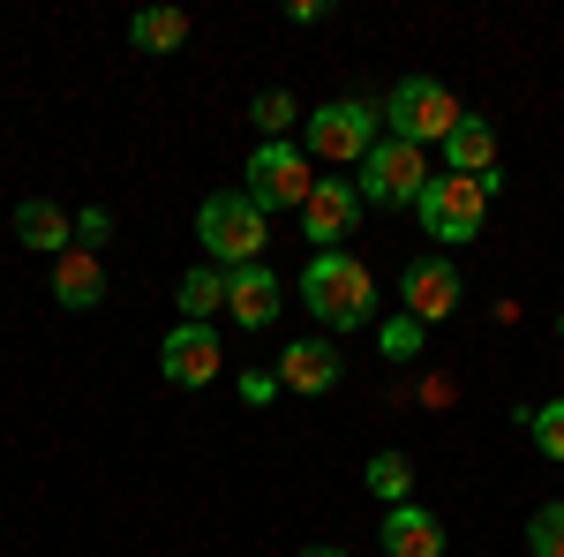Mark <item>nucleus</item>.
Instances as JSON below:
<instances>
[{
  "instance_id": "1",
  "label": "nucleus",
  "mask_w": 564,
  "mask_h": 557,
  "mask_svg": "<svg viewBox=\"0 0 564 557\" xmlns=\"http://www.w3.org/2000/svg\"><path fill=\"white\" fill-rule=\"evenodd\" d=\"M302 301L308 317L324 324V332H361L369 317H377V279H369V264L347 257V249H316L302 271Z\"/></svg>"
},
{
  "instance_id": "2",
  "label": "nucleus",
  "mask_w": 564,
  "mask_h": 557,
  "mask_svg": "<svg viewBox=\"0 0 564 557\" xmlns=\"http://www.w3.org/2000/svg\"><path fill=\"white\" fill-rule=\"evenodd\" d=\"M196 242H204V264L241 271V264H263L271 218H263L241 189H218V196H204V212H196Z\"/></svg>"
},
{
  "instance_id": "3",
  "label": "nucleus",
  "mask_w": 564,
  "mask_h": 557,
  "mask_svg": "<svg viewBox=\"0 0 564 557\" xmlns=\"http://www.w3.org/2000/svg\"><path fill=\"white\" fill-rule=\"evenodd\" d=\"M377 143H384V106H369V98H324L302 136V151L324 167H361Z\"/></svg>"
},
{
  "instance_id": "4",
  "label": "nucleus",
  "mask_w": 564,
  "mask_h": 557,
  "mask_svg": "<svg viewBox=\"0 0 564 557\" xmlns=\"http://www.w3.org/2000/svg\"><path fill=\"white\" fill-rule=\"evenodd\" d=\"M497 189H505V167L489 173V181H467V173H430V189H422L414 218H422V234H430V242H475Z\"/></svg>"
},
{
  "instance_id": "5",
  "label": "nucleus",
  "mask_w": 564,
  "mask_h": 557,
  "mask_svg": "<svg viewBox=\"0 0 564 557\" xmlns=\"http://www.w3.org/2000/svg\"><path fill=\"white\" fill-rule=\"evenodd\" d=\"M467 114H459V98L436 84V76H406V84H391L384 98V136H399V143H444V136L459 129Z\"/></svg>"
},
{
  "instance_id": "6",
  "label": "nucleus",
  "mask_w": 564,
  "mask_h": 557,
  "mask_svg": "<svg viewBox=\"0 0 564 557\" xmlns=\"http://www.w3.org/2000/svg\"><path fill=\"white\" fill-rule=\"evenodd\" d=\"M308 189H316V159H308L302 143H257V159H249V204H257L263 218L271 212H302Z\"/></svg>"
},
{
  "instance_id": "7",
  "label": "nucleus",
  "mask_w": 564,
  "mask_h": 557,
  "mask_svg": "<svg viewBox=\"0 0 564 557\" xmlns=\"http://www.w3.org/2000/svg\"><path fill=\"white\" fill-rule=\"evenodd\" d=\"M361 204H384V212H399V204H422V189H430V159H422V143H399V136H384L369 159H361Z\"/></svg>"
},
{
  "instance_id": "8",
  "label": "nucleus",
  "mask_w": 564,
  "mask_h": 557,
  "mask_svg": "<svg viewBox=\"0 0 564 557\" xmlns=\"http://www.w3.org/2000/svg\"><path fill=\"white\" fill-rule=\"evenodd\" d=\"M159 369H166V385L204 392L218 369H226V354H218V332H212V324H174V332H166V346H159Z\"/></svg>"
},
{
  "instance_id": "9",
  "label": "nucleus",
  "mask_w": 564,
  "mask_h": 557,
  "mask_svg": "<svg viewBox=\"0 0 564 557\" xmlns=\"http://www.w3.org/2000/svg\"><path fill=\"white\" fill-rule=\"evenodd\" d=\"M399 301H406V317L414 324H444L452 309H459V271L444 257H414L399 271Z\"/></svg>"
},
{
  "instance_id": "10",
  "label": "nucleus",
  "mask_w": 564,
  "mask_h": 557,
  "mask_svg": "<svg viewBox=\"0 0 564 557\" xmlns=\"http://www.w3.org/2000/svg\"><path fill=\"white\" fill-rule=\"evenodd\" d=\"M354 218H361V189L354 181H316L302 204V234L308 242H347Z\"/></svg>"
},
{
  "instance_id": "11",
  "label": "nucleus",
  "mask_w": 564,
  "mask_h": 557,
  "mask_svg": "<svg viewBox=\"0 0 564 557\" xmlns=\"http://www.w3.org/2000/svg\"><path fill=\"white\" fill-rule=\"evenodd\" d=\"M226 309H234V324H249V332H263L286 301H279V279L263 271V264H241V271H226Z\"/></svg>"
},
{
  "instance_id": "12",
  "label": "nucleus",
  "mask_w": 564,
  "mask_h": 557,
  "mask_svg": "<svg viewBox=\"0 0 564 557\" xmlns=\"http://www.w3.org/2000/svg\"><path fill=\"white\" fill-rule=\"evenodd\" d=\"M15 242L39 249V257H68L76 249V218L61 204H45V196H31V204H15Z\"/></svg>"
},
{
  "instance_id": "13",
  "label": "nucleus",
  "mask_w": 564,
  "mask_h": 557,
  "mask_svg": "<svg viewBox=\"0 0 564 557\" xmlns=\"http://www.w3.org/2000/svg\"><path fill=\"white\" fill-rule=\"evenodd\" d=\"M384 557H444V519L422 505H391L384 513Z\"/></svg>"
},
{
  "instance_id": "14",
  "label": "nucleus",
  "mask_w": 564,
  "mask_h": 557,
  "mask_svg": "<svg viewBox=\"0 0 564 557\" xmlns=\"http://www.w3.org/2000/svg\"><path fill=\"white\" fill-rule=\"evenodd\" d=\"M279 385L308 392V399H316V392H332V385H339V354H332L324 340H294L286 354H279Z\"/></svg>"
},
{
  "instance_id": "15",
  "label": "nucleus",
  "mask_w": 564,
  "mask_h": 557,
  "mask_svg": "<svg viewBox=\"0 0 564 557\" xmlns=\"http://www.w3.org/2000/svg\"><path fill=\"white\" fill-rule=\"evenodd\" d=\"M444 173H467V181H489V173H497V129L467 114L459 129L444 136Z\"/></svg>"
},
{
  "instance_id": "16",
  "label": "nucleus",
  "mask_w": 564,
  "mask_h": 557,
  "mask_svg": "<svg viewBox=\"0 0 564 557\" xmlns=\"http://www.w3.org/2000/svg\"><path fill=\"white\" fill-rule=\"evenodd\" d=\"M53 301H61V309H98V301H106V264L90 257V249L53 257Z\"/></svg>"
},
{
  "instance_id": "17",
  "label": "nucleus",
  "mask_w": 564,
  "mask_h": 557,
  "mask_svg": "<svg viewBox=\"0 0 564 557\" xmlns=\"http://www.w3.org/2000/svg\"><path fill=\"white\" fill-rule=\"evenodd\" d=\"M181 324H212L218 309H226V264H196V271H181Z\"/></svg>"
},
{
  "instance_id": "18",
  "label": "nucleus",
  "mask_w": 564,
  "mask_h": 557,
  "mask_svg": "<svg viewBox=\"0 0 564 557\" xmlns=\"http://www.w3.org/2000/svg\"><path fill=\"white\" fill-rule=\"evenodd\" d=\"M129 45L135 53H174V45H188V15L181 8H143L129 23Z\"/></svg>"
},
{
  "instance_id": "19",
  "label": "nucleus",
  "mask_w": 564,
  "mask_h": 557,
  "mask_svg": "<svg viewBox=\"0 0 564 557\" xmlns=\"http://www.w3.org/2000/svg\"><path fill=\"white\" fill-rule=\"evenodd\" d=\"M361 482H369L384 505H406V490H414V468H406V452H369Z\"/></svg>"
},
{
  "instance_id": "20",
  "label": "nucleus",
  "mask_w": 564,
  "mask_h": 557,
  "mask_svg": "<svg viewBox=\"0 0 564 557\" xmlns=\"http://www.w3.org/2000/svg\"><path fill=\"white\" fill-rule=\"evenodd\" d=\"M520 422H527V437H534V452L564 468V399H542V407H527Z\"/></svg>"
},
{
  "instance_id": "21",
  "label": "nucleus",
  "mask_w": 564,
  "mask_h": 557,
  "mask_svg": "<svg viewBox=\"0 0 564 557\" xmlns=\"http://www.w3.org/2000/svg\"><path fill=\"white\" fill-rule=\"evenodd\" d=\"M249 121L263 129V143H286V129H294V90H257Z\"/></svg>"
},
{
  "instance_id": "22",
  "label": "nucleus",
  "mask_w": 564,
  "mask_h": 557,
  "mask_svg": "<svg viewBox=\"0 0 564 557\" xmlns=\"http://www.w3.org/2000/svg\"><path fill=\"white\" fill-rule=\"evenodd\" d=\"M527 557H564V505H542L527 519Z\"/></svg>"
},
{
  "instance_id": "23",
  "label": "nucleus",
  "mask_w": 564,
  "mask_h": 557,
  "mask_svg": "<svg viewBox=\"0 0 564 557\" xmlns=\"http://www.w3.org/2000/svg\"><path fill=\"white\" fill-rule=\"evenodd\" d=\"M422 340H430V324H414L406 309H399V317H384V354H391V362H414V354H422Z\"/></svg>"
},
{
  "instance_id": "24",
  "label": "nucleus",
  "mask_w": 564,
  "mask_h": 557,
  "mask_svg": "<svg viewBox=\"0 0 564 557\" xmlns=\"http://www.w3.org/2000/svg\"><path fill=\"white\" fill-rule=\"evenodd\" d=\"M106 234H113V212H106V204H84V218H76V242H106Z\"/></svg>"
},
{
  "instance_id": "25",
  "label": "nucleus",
  "mask_w": 564,
  "mask_h": 557,
  "mask_svg": "<svg viewBox=\"0 0 564 557\" xmlns=\"http://www.w3.org/2000/svg\"><path fill=\"white\" fill-rule=\"evenodd\" d=\"M271 392H279V369H249V377H241V399H249V407H271Z\"/></svg>"
},
{
  "instance_id": "26",
  "label": "nucleus",
  "mask_w": 564,
  "mask_h": 557,
  "mask_svg": "<svg viewBox=\"0 0 564 557\" xmlns=\"http://www.w3.org/2000/svg\"><path fill=\"white\" fill-rule=\"evenodd\" d=\"M302 557H347V550H332V543H324V550H302Z\"/></svg>"
},
{
  "instance_id": "27",
  "label": "nucleus",
  "mask_w": 564,
  "mask_h": 557,
  "mask_svg": "<svg viewBox=\"0 0 564 557\" xmlns=\"http://www.w3.org/2000/svg\"><path fill=\"white\" fill-rule=\"evenodd\" d=\"M557 332H564V317H557Z\"/></svg>"
}]
</instances>
